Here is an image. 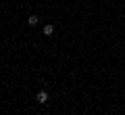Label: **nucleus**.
<instances>
[{
	"label": "nucleus",
	"instance_id": "nucleus-1",
	"mask_svg": "<svg viewBox=\"0 0 125 115\" xmlns=\"http://www.w3.org/2000/svg\"><path fill=\"white\" fill-rule=\"evenodd\" d=\"M38 102H40V105L48 102V92H46V90H40V92H38Z\"/></svg>",
	"mask_w": 125,
	"mask_h": 115
},
{
	"label": "nucleus",
	"instance_id": "nucleus-2",
	"mask_svg": "<svg viewBox=\"0 0 125 115\" xmlns=\"http://www.w3.org/2000/svg\"><path fill=\"white\" fill-rule=\"evenodd\" d=\"M52 34H54V25H52V23L44 25V36H52Z\"/></svg>",
	"mask_w": 125,
	"mask_h": 115
},
{
	"label": "nucleus",
	"instance_id": "nucleus-3",
	"mask_svg": "<svg viewBox=\"0 0 125 115\" xmlns=\"http://www.w3.org/2000/svg\"><path fill=\"white\" fill-rule=\"evenodd\" d=\"M38 15H29V19H27V23H29V25H38Z\"/></svg>",
	"mask_w": 125,
	"mask_h": 115
}]
</instances>
